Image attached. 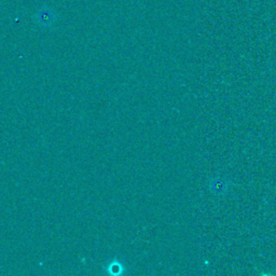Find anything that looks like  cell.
Segmentation results:
<instances>
[{
    "instance_id": "1",
    "label": "cell",
    "mask_w": 276,
    "mask_h": 276,
    "mask_svg": "<svg viewBox=\"0 0 276 276\" xmlns=\"http://www.w3.org/2000/svg\"><path fill=\"white\" fill-rule=\"evenodd\" d=\"M51 18V13L44 11V12H41V21H43L44 23H48L50 21Z\"/></svg>"
}]
</instances>
